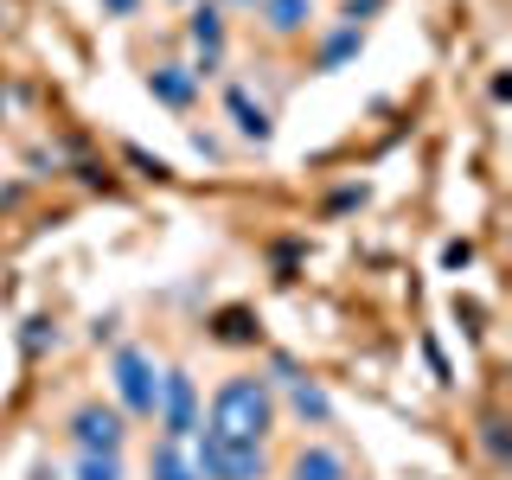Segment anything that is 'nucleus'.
Instances as JSON below:
<instances>
[{"label": "nucleus", "instance_id": "nucleus-1", "mask_svg": "<svg viewBox=\"0 0 512 480\" xmlns=\"http://www.w3.org/2000/svg\"><path fill=\"white\" fill-rule=\"evenodd\" d=\"M276 416H282L276 384L256 378V372H237V378H224L212 391V410H205L199 429H212L224 442H269L276 436Z\"/></svg>", "mask_w": 512, "mask_h": 480}, {"label": "nucleus", "instance_id": "nucleus-14", "mask_svg": "<svg viewBox=\"0 0 512 480\" xmlns=\"http://www.w3.org/2000/svg\"><path fill=\"white\" fill-rule=\"evenodd\" d=\"M71 480H128V468H122V455H77Z\"/></svg>", "mask_w": 512, "mask_h": 480}, {"label": "nucleus", "instance_id": "nucleus-13", "mask_svg": "<svg viewBox=\"0 0 512 480\" xmlns=\"http://www.w3.org/2000/svg\"><path fill=\"white\" fill-rule=\"evenodd\" d=\"M359 52H365V26H346V20H340V26L327 32V39H320L314 71H340V64H346V58H359Z\"/></svg>", "mask_w": 512, "mask_h": 480}, {"label": "nucleus", "instance_id": "nucleus-20", "mask_svg": "<svg viewBox=\"0 0 512 480\" xmlns=\"http://www.w3.org/2000/svg\"><path fill=\"white\" fill-rule=\"evenodd\" d=\"M173 7H186V0H173Z\"/></svg>", "mask_w": 512, "mask_h": 480}, {"label": "nucleus", "instance_id": "nucleus-6", "mask_svg": "<svg viewBox=\"0 0 512 480\" xmlns=\"http://www.w3.org/2000/svg\"><path fill=\"white\" fill-rule=\"evenodd\" d=\"M269 384H282V391H288V410H295L308 429H327L333 423V397L320 391V378L295 372V365H276V378H269Z\"/></svg>", "mask_w": 512, "mask_h": 480}, {"label": "nucleus", "instance_id": "nucleus-2", "mask_svg": "<svg viewBox=\"0 0 512 480\" xmlns=\"http://www.w3.org/2000/svg\"><path fill=\"white\" fill-rule=\"evenodd\" d=\"M109 384H116V410L128 416V423H148V416H154V397H160V365H154V352L116 346V359H109Z\"/></svg>", "mask_w": 512, "mask_h": 480}, {"label": "nucleus", "instance_id": "nucleus-7", "mask_svg": "<svg viewBox=\"0 0 512 480\" xmlns=\"http://www.w3.org/2000/svg\"><path fill=\"white\" fill-rule=\"evenodd\" d=\"M186 39H192V52H199L192 77H212V71H218V58H224V7H192Z\"/></svg>", "mask_w": 512, "mask_h": 480}, {"label": "nucleus", "instance_id": "nucleus-4", "mask_svg": "<svg viewBox=\"0 0 512 480\" xmlns=\"http://www.w3.org/2000/svg\"><path fill=\"white\" fill-rule=\"evenodd\" d=\"M64 429H71L77 455H122V442H128V416L116 404H103V397L77 404L71 416H64Z\"/></svg>", "mask_w": 512, "mask_h": 480}, {"label": "nucleus", "instance_id": "nucleus-18", "mask_svg": "<svg viewBox=\"0 0 512 480\" xmlns=\"http://www.w3.org/2000/svg\"><path fill=\"white\" fill-rule=\"evenodd\" d=\"M26 480H58V474H52V468H32V474H26Z\"/></svg>", "mask_w": 512, "mask_h": 480}, {"label": "nucleus", "instance_id": "nucleus-17", "mask_svg": "<svg viewBox=\"0 0 512 480\" xmlns=\"http://www.w3.org/2000/svg\"><path fill=\"white\" fill-rule=\"evenodd\" d=\"M135 7H141V0H103L109 20H135Z\"/></svg>", "mask_w": 512, "mask_h": 480}, {"label": "nucleus", "instance_id": "nucleus-15", "mask_svg": "<svg viewBox=\"0 0 512 480\" xmlns=\"http://www.w3.org/2000/svg\"><path fill=\"white\" fill-rule=\"evenodd\" d=\"M480 442H487L493 461H506V423H500V416H487V423H480Z\"/></svg>", "mask_w": 512, "mask_h": 480}, {"label": "nucleus", "instance_id": "nucleus-10", "mask_svg": "<svg viewBox=\"0 0 512 480\" xmlns=\"http://www.w3.org/2000/svg\"><path fill=\"white\" fill-rule=\"evenodd\" d=\"M256 20H263L269 39H295L314 20V0H256Z\"/></svg>", "mask_w": 512, "mask_h": 480}, {"label": "nucleus", "instance_id": "nucleus-8", "mask_svg": "<svg viewBox=\"0 0 512 480\" xmlns=\"http://www.w3.org/2000/svg\"><path fill=\"white\" fill-rule=\"evenodd\" d=\"M282 480H352V468H346V455L333 442H301L295 455H288Z\"/></svg>", "mask_w": 512, "mask_h": 480}, {"label": "nucleus", "instance_id": "nucleus-3", "mask_svg": "<svg viewBox=\"0 0 512 480\" xmlns=\"http://www.w3.org/2000/svg\"><path fill=\"white\" fill-rule=\"evenodd\" d=\"M192 468H199V480H269V442H224L199 429Z\"/></svg>", "mask_w": 512, "mask_h": 480}, {"label": "nucleus", "instance_id": "nucleus-11", "mask_svg": "<svg viewBox=\"0 0 512 480\" xmlns=\"http://www.w3.org/2000/svg\"><path fill=\"white\" fill-rule=\"evenodd\" d=\"M148 90H154V103L186 109L192 96H199V77H192V64H154V71H148Z\"/></svg>", "mask_w": 512, "mask_h": 480}, {"label": "nucleus", "instance_id": "nucleus-16", "mask_svg": "<svg viewBox=\"0 0 512 480\" xmlns=\"http://www.w3.org/2000/svg\"><path fill=\"white\" fill-rule=\"evenodd\" d=\"M378 7H384V0H346V7H340V20H346V26H359V20H372Z\"/></svg>", "mask_w": 512, "mask_h": 480}, {"label": "nucleus", "instance_id": "nucleus-9", "mask_svg": "<svg viewBox=\"0 0 512 480\" xmlns=\"http://www.w3.org/2000/svg\"><path fill=\"white\" fill-rule=\"evenodd\" d=\"M224 116H231V122H237V135H244V141H256V148H263V141L276 135V122H269V109L256 103V96H250L244 84H231V90H224Z\"/></svg>", "mask_w": 512, "mask_h": 480}, {"label": "nucleus", "instance_id": "nucleus-19", "mask_svg": "<svg viewBox=\"0 0 512 480\" xmlns=\"http://www.w3.org/2000/svg\"><path fill=\"white\" fill-rule=\"evenodd\" d=\"M224 7H256V0H224Z\"/></svg>", "mask_w": 512, "mask_h": 480}, {"label": "nucleus", "instance_id": "nucleus-5", "mask_svg": "<svg viewBox=\"0 0 512 480\" xmlns=\"http://www.w3.org/2000/svg\"><path fill=\"white\" fill-rule=\"evenodd\" d=\"M154 423L167 442H192L199 436V384H192V372H160V397H154Z\"/></svg>", "mask_w": 512, "mask_h": 480}, {"label": "nucleus", "instance_id": "nucleus-12", "mask_svg": "<svg viewBox=\"0 0 512 480\" xmlns=\"http://www.w3.org/2000/svg\"><path fill=\"white\" fill-rule=\"evenodd\" d=\"M148 480H199V468H192V448L160 436V442L148 448Z\"/></svg>", "mask_w": 512, "mask_h": 480}]
</instances>
